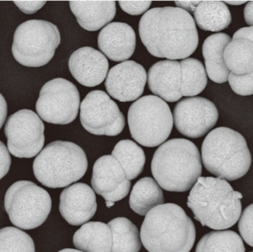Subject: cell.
<instances>
[{
    "label": "cell",
    "mask_w": 253,
    "mask_h": 252,
    "mask_svg": "<svg viewBox=\"0 0 253 252\" xmlns=\"http://www.w3.org/2000/svg\"><path fill=\"white\" fill-rule=\"evenodd\" d=\"M139 34L150 54L172 61L190 57L199 45L195 20L180 7L149 10L141 18Z\"/></svg>",
    "instance_id": "6da1fadb"
},
{
    "label": "cell",
    "mask_w": 253,
    "mask_h": 252,
    "mask_svg": "<svg viewBox=\"0 0 253 252\" xmlns=\"http://www.w3.org/2000/svg\"><path fill=\"white\" fill-rule=\"evenodd\" d=\"M242 198L225 179L200 177L189 194L187 205L203 226L222 230L234 226L241 216Z\"/></svg>",
    "instance_id": "7a4b0ae2"
},
{
    "label": "cell",
    "mask_w": 253,
    "mask_h": 252,
    "mask_svg": "<svg viewBox=\"0 0 253 252\" xmlns=\"http://www.w3.org/2000/svg\"><path fill=\"white\" fill-rule=\"evenodd\" d=\"M195 238L192 219L173 203L150 210L141 225V243L149 252H190Z\"/></svg>",
    "instance_id": "3957f363"
},
{
    "label": "cell",
    "mask_w": 253,
    "mask_h": 252,
    "mask_svg": "<svg viewBox=\"0 0 253 252\" xmlns=\"http://www.w3.org/2000/svg\"><path fill=\"white\" fill-rule=\"evenodd\" d=\"M152 175L164 190L183 193L192 189L202 175V160L195 144L185 139L166 141L156 150Z\"/></svg>",
    "instance_id": "277c9868"
},
{
    "label": "cell",
    "mask_w": 253,
    "mask_h": 252,
    "mask_svg": "<svg viewBox=\"0 0 253 252\" xmlns=\"http://www.w3.org/2000/svg\"><path fill=\"white\" fill-rule=\"evenodd\" d=\"M206 170L217 178L234 181L249 172L252 155L243 135L227 127L211 130L202 145Z\"/></svg>",
    "instance_id": "5b68a950"
},
{
    "label": "cell",
    "mask_w": 253,
    "mask_h": 252,
    "mask_svg": "<svg viewBox=\"0 0 253 252\" xmlns=\"http://www.w3.org/2000/svg\"><path fill=\"white\" fill-rule=\"evenodd\" d=\"M87 155L77 144L55 141L48 144L34 160L38 181L50 189H61L80 180L87 172Z\"/></svg>",
    "instance_id": "8992f818"
},
{
    "label": "cell",
    "mask_w": 253,
    "mask_h": 252,
    "mask_svg": "<svg viewBox=\"0 0 253 252\" xmlns=\"http://www.w3.org/2000/svg\"><path fill=\"white\" fill-rule=\"evenodd\" d=\"M129 130L135 141L146 148L166 142L173 127V116L166 101L147 95L131 104L127 115Z\"/></svg>",
    "instance_id": "52a82bcc"
},
{
    "label": "cell",
    "mask_w": 253,
    "mask_h": 252,
    "mask_svg": "<svg viewBox=\"0 0 253 252\" xmlns=\"http://www.w3.org/2000/svg\"><path fill=\"white\" fill-rule=\"evenodd\" d=\"M61 43L57 26L49 21L30 20L15 31L12 43L13 57L28 67H40L48 63Z\"/></svg>",
    "instance_id": "ba28073f"
},
{
    "label": "cell",
    "mask_w": 253,
    "mask_h": 252,
    "mask_svg": "<svg viewBox=\"0 0 253 252\" xmlns=\"http://www.w3.org/2000/svg\"><path fill=\"white\" fill-rule=\"evenodd\" d=\"M4 207L14 226L30 230L46 221L52 209V199L45 189L33 182L21 180L7 189Z\"/></svg>",
    "instance_id": "9c48e42d"
},
{
    "label": "cell",
    "mask_w": 253,
    "mask_h": 252,
    "mask_svg": "<svg viewBox=\"0 0 253 252\" xmlns=\"http://www.w3.org/2000/svg\"><path fill=\"white\" fill-rule=\"evenodd\" d=\"M80 106L77 87L66 79L56 78L46 83L40 90L36 111L43 121L68 125L77 117Z\"/></svg>",
    "instance_id": "30bf717a"
},
{
    "label": "cell",
    "mask_w": 253,
    "mask_h": 252,
    "mask_svg": "<svg viewBox=\"0 0 253 252\" xmlns=\"http://www.w3.org/2000/svg\"><path fill=\"white\" fill-rule=\"evenodd\" d=\"M10 153L18 158H32L44 146V125L35 111L23 109L8 117L4 127Z\"/></svg>",
    "instance_id": "8fae6325"
},
{
    "label": "cell",
    "mask_w": 253,
    "mask_h": 252,
    "mask_svg": "<svg viewBox=\"0 0 253 252\" xmlns=\"http://www.w3.org/2000/svg\"><path fill=\"white\" fill-rule=\"evenodd\" d=\"M80 121L91 135L117 136L123 132L125 118L117 103L101 90L91 91L80 105Z\"/></svg>",
    "instance_id": "7c38bea8"
},
{
    "label": "cell",
    "mask_w": 253,
    "mask_h": 252,
    "mask_svg": "<svg viewBox=\"0 0 253 252\" xmlns=\"http://www.w3.org/2000/svg\"><path fill=\"white\" fill-rule=\"evenodd\" d=\"M219 113L215 104L209 99L191 97L176 104L173 121L176 130L191 139L206 135L217 122Z\"/></svg>",
    "instance_id": "4fadbf2b"
},
{
    "label": "cell",
    "mask_w": 253,
    "mask_h": 252,
    "mask_svg": "<svg viewBox=\"0 0 253 252\" xmlns=\"http://www.w3.org/2000/svg\"><path fill=\"white\" fill-rule=\"evenodd\" d=\"M147 74L143 66L134 61H125L113 66L106 76L109 95L119 101L137 100L144 92Z\"/></svg>",
    "instance_id": "5bb4252c"
},
{
    "label": "cell",
    "mask_w": 253,
    "mask_h": 252,
    "mask_svg": "<svg viewBox=\"0 0 253 252\" xmlns=\"http://www.w3.org/2000/svg\"><path fill=\"white\" fill-rule=\"evenodd\" d=\"M91 187L94 192L110 202H119L129 194L131 181L112 155H103L93 165Z\"/></svg>",
    "instance_id": "9a60e30c"
},
{
    "label": "cell",
    "mask_w": 253,
    "mask_h": 252,
    "mask_svg": "<svg viewBox=\"0 0 253 252\" xmlns=\"http://www.w3.org/2000/svg\"><path fill=\"white\" fill-rule=\"evenodd\" d=\"M96 194L87 184L77 183L64 189L59 210L68 224L79 226L87 223L96 213Z\"/></svg>",
    "instance_id": "2e32d148"
},
{
    "label": "cell",
    "mask_w": 253,
    "mask_h": 252,
    "mask_svg": "<svg viewBox=\"0 0 253 252\" xmlns=\"http://www.w3.org/2000/svg\"><path fill=\"white\" fill-rule=\"evenodd\" d=\"M69 69L78 82L86 87H95L103 82L109 70L106 56L93 48L83 47L71 54Z\"/></svg>",
    "instance_id": "e0dca14e"
},
{
    "label": "cell",
    "mask_w": 253,
    "mask_h": 252,
    "mask_svg": "<svg viewBox=\"0 0 253 252\" xmlns=\"http://www.w3.org/2000/svg\"><path fill=\"white\" fill-rule=\"evenodd\" d=\"M97 41L99 49L111 61H127L135 52L136 33L126 23L113 22L101 30Z\"/></svg>",
    "instance_id": "ac0fdd59"
},
{
    "label": "cell",
    "mask_w": 253,
    "mask_h": 252,
    "mask_svg": "<svg viewBox=\"0 0 253 252\" xmlns=\"http://www.w3.org/2000/svg\"><path fill=\"white\" fill-rule=\"evenodd\" d=\"M147 78L150 91L164 101L174 102L182 98L181 67L179 61H158L150 67Z\"/></svg>",
    "instance_id": "d6986e66"
},
{
    "label": "cell",
    "mask_w": 253,
    "mask_h": 252,
    "mask_svg": "<svg viewBox=\"0 0 253 252\" xmlns=\"http://www.w3.org/2000/svg\"><path fill=\"white\" fill-rule=\"evenodd\" d=\"M70 7L80 26L88 31L103 28L116 14L115 1H70Z\"/></svg>",
    "instance_id": "ffe728a7"
},
{
    "label": "cell",
    "mask_w": 253,
    "mask_h": 252,
    "mask_svg": "<svg viewBox=\"0 0 253 252\" xmlns=\"http://www.w3.org/2000/svg\"><path fill=\"white\" fill-rule=\"evenodd\" d=\"M231 40L227 34L216 33L209 36L203 45L207 76L217 84L226 82L230 76L224 60V51Z\"/></svg>",
    "instance_id": "44dd1931"
},
{
    "label": "cell",
    "mask_w": 253,
    "mask_h": 252,
    "mask_svg": "<svg viewBox=\"0 0 253 252\" xmlns=\"http://www.w3.org/2000/svg\"><path fill=\"white\" fill-rule=\"evenodd\" d=\"M73 243L84 252H111L112 233L108 224L102 222H88L75 232Z\"/></svg>",
    "instance_id": "7402d4cb"
},
{
    "label": "cell",
    "mask_w": 253,
    "mask_h": 252,
    "mask_svg": "<svg viewBox=\"0 0 253 252\" xmlns=\"http://www.w3.org/2000/svg\"><path fill=\"white\" fill-rule=\"evenodd\" d=\"M164 202L162 189L150 177L142 178L136 182L129 198L131 210L140 215H146L150 210Z\"/></svg>",
    "instance_id": "603a6c76"
},
{
    "label": "cell",
    "mask_w": 253,
    "mask_h": 252,
    "mask_svg": "<svg viewBox=\"0 0 253 252\" xmlns=\"http://www.w3.org/2000/svg\"><path fill=\"white\" fill-rule=\"evenodd\" d=\"M194 16L199 28L213 32L227 28L232 20L227 5L220 1H200Z\"/></svg>",
    "instance_id": "cb8c5ba5"
},
{
    "label": "cell",
    "mask_w": 253,
    "mask_h": 252,
    "mask_svg": "<svg viewBox=\"0 0 253 252\" xmlns=\"http://www.w3.org/2000/svg\"><path fill=\"white\" fill-rule=\"evenodd\" d=\"M228 70L237 76L253 72V43L245 39L230 41L224 51Z\"/></svg>",
    "instance_id": "d4e9b609"
},
{
    "label": "cell",
    "mask_w": 253,
    "mask_h": 252,
    "mask_svg": "<svg viewBox=\"0 0 253 252\" xmlns=\"http://www.w3.org/2000/svg\"><path fill=\"white\" fill-rule=\"evenodd\" d=\"M112 233L111 252H139L141 248L140 233L136 225L125 217L109 222Z\"/></svg>",
    "instance_id": "484cf974"
},
{
    "label": "cell",
    "mask_w": 253,
    "mask_h": 252,
    "mask_svg": "<svg viewBox=\"0 0 253 252\" xmlns=\"http://www.w3.org/2000/svg\"><path fill=\"white\" fill-rule=\"evenodd\" d=\"M112 155L122 166L126 178L130 181L136 179L143 171L145 152L135 142L129 139L119 142L113 149Z\"/></svg>",
    "instance_id": "4316f807"
},
{
    "label": "cell",
    "mask_w": 253,
    "mask_h": 252,
    "mask_svg": "<svg viewBox=\"0 0 253 252\" xmlns=\"http://www.w3.org/2000/svg\"><path fill=\"white\" fill-rule=\"evenodd\" d=\"M241 237L231 230L207 233L200 239L195 252H245Z\"/></svg>",
    "instance_id": "83f0119b"
},
{
    "label": "cell",
    "mask_w": 253,
    "mask_h": 252,
    "mask_svg": "<svg viewBox=\"0 0 253 252\" xmlns=\"http://www.w3.org/2000/svg\"><path fill=\"white\" fill-rule=\"evenodd\" d=\"M181 67V94L184 97H194L204 91L208 84L204 66L195 58L183 59Z\"/></svg>",
    "instance_id": "f1b7e54d"
},
{
    "label": "cell",
    "mask_w": 253,
    "mask_h": 252,
    "mask_svg": "<svg viewBox=\"0 0 253 252\" xmlns=\"http://www.w3.org/2000/svg\"><path fill=\"white\" fill-rule=\"evenodd\" d=\"M0 252H36V246L27 233L16 227H6L0 229Z\"/></svg>",
    "instance_id": "f546056e"
},
{
    "label": "cell",
    "mask_w": 253,
    "mask_h": 252,
    "mask_svg": "<svg viewBox=\"0 0 253 252\" xmlns=\"http://www.w3.org/2000/svg\"><path fill=\"white\" fill-rule=\"evenodd\" d=\"M230 87L237 95L249 96L253 95V72L237 76L230 72L228 78Z\"/></svg>",
    "instance_id": "4dcf8cb0"
},
{
    "label": "cell",
    "mask_w": 253,
    "mask_h": 252,
    "mask_svg": "<svg viewBox=\"0 0 253 252\" xmlns=\"http://www.w3.org/2000/svg\"><path fill=\"white\" fill-rule=\"evenodd\" d=\"M239 230L244 242L253 248V203L247 206L242 213Z\"/></svg>",
    "instance_id": "1f68e13d"
},
{
    "label": "cell",
    "mask_w": 253,
    "mask_h": 252,
    "mask_svg": "<svg viewBox=\"0 0 253 252\" xmlns=\"http://www.w3.org/2000/svg\"><path fill=\"white\" fill-rule=\"evenodd\" d=\"M151 3V1H119L123 11L132 16H137L146 12Z\"/></svg>",
    "instance_id": "d6a6232c"
},
{
    "label": "cell",
    "mask_w": 253,
    "mask_h": 252,
    "mask_svg": "<svg viewBox=\"0 0 253 252\" xmlns=\"http://www.w3.org/2000/svg\"><path fill=\"white\" fill-rule=\"evenodd\" d=\"M11 163L12 160L8 149L0 141V180L9 171Z\"/></svg>",
    "instance_id": "836d02e7"
},
{
    "label": "cell",
    "mask_w": 253,
    "mask_h": 252,
    "mask_svg": "<svg viewBox=\"0 0 253 252\" xmlns=\"http://www.w3.org/2000/svg\"><path fill=\"white\" fill-rule=\"evenodd\" d=\"M14 3L21 12L26 14H33L44 6L46 1H14Z\"/></svg>",
    "instance_id": "e575fe53"
},
{
    "label": "cell",
    "mask_w": 253,
    "mask_h": 252,
    "mask_svg": "<svg viewBox=\"0 0 253 252\" xmlns=\"http://www.w3.org/2000/svg\"><path fill=\"white\" fill-rule=\"evenodd\" d=\"M236 39H245L253 43V26L239 29V31L235 32L232 40Z\"/></svg>",
    "instance_id": "d590c367"
},
{
    "label": "cell",
    "mask_w": 253,
    "mask_h": 252,
    "mask_svg": "<svg viewBox=\"0 0 253 252\" xmlns=\"http://www.w3.org/2000/svg\"><path fill=\"white\" fill-rule=\"evenodd\" d=\"M199 2L200 1H176L175 3L177 7L185 10L186 12H195V8L199 4Z\"/></svg>",
    "instance_id": "8d00e7d4"
},
{
    "label": "cell",
    "mask_w": 253,
    "mask_h": 252,
    "mask_svg": "<svg viewBox=\"0 0 253 252\" xmlns=\"http://www.w3.org/2000/svg\"><path fill=\"white\" fill-rule=\"evenodd\" d=\"M7 105L4 97L0 94V130L7 119Z\"/></svg>",
    "instance_id": "74e56055"
},
{
    "label": "cell",
    "mask_w": 253,
    "mask_h": 252,
    "mask_svg": "<svg viewBox=\"0 0 253 252\" xmlns=\"http://www.w3.org/2000/svg\"><path fill=\"white\" fill-rule=\"evenodd\" d=\"M244 14L246 23L249 24L250 26H253V1H250L247 3L244 8Z\"/></svg>",
    "instance_id": "f35d334b"
},
{
    "label": "cell",
    "mask_w": 253,
    "mask_h": 252,
    "mask_svg": "<svg viewBox=\"0 0 253 252\" xmlns=\"http://www.w3.org/2000/svg\"><path fill=\"white\" fill-rule=\"evenodd\" d=\"M246 1H225L224 3H229L230 5H242Z\"/></svg>",
    "instance_id": "ab89813d"
},
{
    "label": "cell",
    "mask_w": 253,
    "mask_h": 252,
    "mask_svg": "<svg viewBox=\"0 0 253 252\" xmlns=\"http://www.w3.org/2000/svg\"><path fill=\"white\" fill-rule=\"evenodd\" d=\"M58 252H84L80 250H75V249H71V248H66V249H63V250L60 251Z\"/></svg>",
    "instance_id": "60d3db41"
},
{
    "label": "cell",
    "mask_w": 253,
    "mask_h": 252,
    "mask_svg": "<svg viewBox=\"0 0 253 252\" xmlns=\"http://www.w3.org/2000/svg\"><path fill=\"white\" fill-rule=\"evenodd\" d=\"M106 205L108 208L112 207L113 205H115V202H110V201H106Z\"/></svg>",
    "instance_id": "b9f144b4"
},
{
    "label": "cell",
    "mask_w": 253,
    "mask_h": 252,
    "mask_svg": "<svg viewBox=\"0 0 253 252\" xmlns=\"http://www.w3.org/2000/svg\"></svg>",
    "instance_id": "7bdbcfd3"
}]
</instances>
